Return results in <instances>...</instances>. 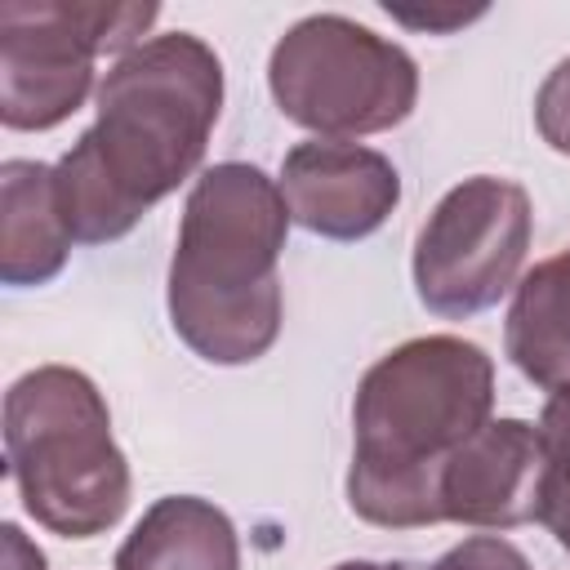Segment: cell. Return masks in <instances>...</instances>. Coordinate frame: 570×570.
Returning a JSON list of instances; mask_svg holds the SVG:
<instances>
[{
  "mask_svg": "<svg viewBox=\"0 0 570 570\" xmlns=\"http://www.w3.org/2000/svg\"><path fill=\"white\" fill-rule=\"evenodd\" d=\"M94 111L53 165L58 205L80 245L120 240L200 169L223 111V62L191 31L147 36L98 80Z\"/></svg>",
  "mask_w": 570,
  "mask_h": 570,
  "instance_id": "obj_1",
  "label": "cell"
},
{
  "mask_svg": "<svg viewBox=\"0 0 570 570\" xmlns=\"http://www.w3.org/2000/svg\"><path fill=\"white\" fill-rule=\"evenodd\" d=\"M494 361L459 334H423L383 352L356 383L347 508L383 530L441 517L445 459L490 423Z\"/></svg>",
  "mask_w": 570,
  "mask_h": 570,
  "instance_id": "obj_2",
  "label": "cell"
},
{
  "mask_svg": "<svg viewBox=\"0 0 570 570\" xmlns=\"http://www.w3.org/2000/svg\"><path fill=\"white\" fill-rule=\"evenodd\" d=\"M281 183L249 160L200 169L169 258L174 334L209 365H249L281 334V254L289 236Z\"/></svg>",
  "mask_w": 570,
  "mask_h": 570,
  "instance_id": "obj_3",
  "label": "cell"
},
{
  "mask_svg": "<svg viewBox=\"0 0 570 570\" xmlns=\"http://www.w3.org/2000/svg\"><path fill=\"white\" fill-rule=\"evenodd\" d=\"M4 463L27 517L58 539L107 534L129 508V459L85 370L36 365L9 383Z\"/></svg>",
  "mask_w": 570,
  "mask_h": 570,
  "instance_id": "obj_4",
  "label": "cell"
},
{
  "mask_svg": "<svg viewBox=\"0 0 570 570\" xmlns=\"http://www.w3.org/2000/svg\"><path fill=\"white\" fill-rule=\"evenodd\" d=\"M267 89L298 129L356 142L410 120L419 102V62L356 18L307 13L272 45Z\"/></svg>",
  "mask_w": 570,
  "mask_h": 570,
  "instance_id": "obj_5",
  "label": "cell"
},
{
  "mask_svg": "<svg viewBox=\"0 0 570 570\" xmlns=\"http://www.w3.org/2000/svg\"><path fill=\"white\" fill-rule=\"evenodd\" d=\"M160 18L156 4L125 0H4L0 4V120L40 134L85 107L94 62L125 58Z\"/></svg>",
  "mask_w": 570,
  "mask_h": 570,
  "instance_id": "obj_6",
  "label": "cell"
},
{
  "mask_svg": "<svg viewBox=\"0 0 570 570\" xmlns=\"http://www.w3.org/2000/svg\"><path fill=\"white\" fill-rule=\"evenodd\" d=\"M534 236L530 191L512 178L454 183L414 236V294L445 321L476 316L517 289Z\"/></svg>",
  "mask_w": 570,
  "mask_h": 570,
  "instance_id": "obj_7",
  "label": "cell"
},
{
  "mask_svg": "<svg viewBox=\"0 0 570 570\" xmlns=\"http://www.w3.org/2000/svg\"><path fill=\"white\" fill-rule=\"evenodd\" d=\"M276 183L289 218L325 240H365L401 205L396 165L365 142H298L285 151Z\"/></svg>",
  "mask_w": 570,
  "mask_h": 570,
  "instance_id": "obj_8",
  "label": "cell"
},
{
  "mask_svg": "<svg viewBox=\"0 0 570 570\" xmlns=\"http://www.w3.org/2000/svg\"><path fill=\"white\" fill-rule=\"evenodd\" d=\"M548 450L525 419H490L441 468V517L472 530H517L539 521Z\"/></svg>",
  "mask_w": 570,
  "mask_h": 570,
  "instance_id": "obj_9",
  "label": "cell"
},
{
  "mask_svg": "<svg viewBox=\"0 0 570 570\" xmlns=\"http://www.w3.org/2000/svg\"><path fill=\"white\" fill-rule=\"evenodd\" d=\"M71 227L58 205L53 165H0V281L13 289L49 285L71 258Z\"/></svg>",
  "mask_w": 570,
  "mask_h": 570,
  "instance_id": "obj_10",
  "label": "cell"
},
{
  "mask_svg": "<svg viewBox=\"0 0 570 570\" xmlns=\"http://www.w3.org/2000/svg\"><path fill=\"white\" fill-rule=\"evenodd\" d=\"M116 570H240V539L218 503L165 494L125 534Z\"/></svg>",
  "mask_w": 570,
  "mask_h": 570,
  "instance_id": "obj_11",
  "label": "cell"
},
{
  "mask_svg": "<svg viewBox=\"0 0 570 570\" xmlns=\"http://www.w3.org/2000/svg\"><path fill=\"white\" fill-rule=\"evenodd\" d=\"M503 347L530 383L548 392L570 383V249L534 263L517 281Z\"/></svg>",
  "mask_w": 570,
  "mask_h": 570,
  "instance_id": "obj_12",
  "label": "cell"
},
{
  "mask_svg": "<svg viewBox=\"0 0 570 570\" xmlns=\"http://www.w3.org/2000/svg\"><path fill=\"white\" fill-rule=\"evenodd\" d=\"M534 129L557 156H570V58L543 76L534 94Z\"/></svg>",
  "mask_w": 570,
  "mask_h": 570,
  "instance_id": "obj_13",
  "label": "cell"
},
{
  "mask_svg": "<svg viewBox=\"0 0 570 570\" xmlns=\"http://www.w3.org/2000/svg\"><path fill=\"white\" fill-rule=\"evenodd\" d=\"M432 570H534L525 561V552L499 534H472L463 543H454L450 552L436 557Z\"/></svg>",
  "mask_w": 570,
  "mask_h": 570,
  "instance_id": "obj_14",
  "label": "cell"
},
{
  "mask_svg": "<svg viewBox=\"0 0 570 570\" xmlns=\"http://www.w3.org/2000/svg\"><path fill=\"white\" fill-rule=\"evenodd\" d=\"M534 428H539V441L548 450V463H566L570 459V383L548 392L543 414H539Z\"/></svg>",
  "mask_w": 570,
  "mask_h": 570,
  "instance_id": "obj_15",
  "label": "cell"
},
{
  "mask_svg": "<svg viewBox=\"0 0 570 570\" xmlns=\"http://www.w3.org/2000/svg\"><path fill=\"white\" fill-rule=\"evenodd\" d=\"M539 521L552 530V539L570 552V459L548 468V485H543V508Z\"/></svg>",
  "mask_w": 570,
  "mask_h": 570,
  "instance_id": "obj_16",
  "label": "cell"
},
{
  "mask_svg": "<svg viewBox=\"0 0 570 570\" xmlns=\"http://www.w3.org/2000/svg\"><path fill=\"white\" fill-rule=\"evenodd\" d=\"M387 13H392L396 22H405V27H419V31H454V27L472 22V18H481L485 9H450V13L428 9V13H410V9H392V4H387Z\"/></svg>",
  "mask_w": 570,
  "mask_h": 570,
  "instance_id": "obj_17",
  "label": "cell"
},
{
  "mask_svg": "<svg viewBox=\"0 0 570 570\" xmlns=\"http://www.w3.org/2000/svg\"><path fill=\"white\" fill-rule=\"evenodd\" d=\"M0 543H4V570H45V552H40L13 521H4Z\"/></svg>",
  "mask_w": 570,
  "mask_h": 570,
  "instance_id": "obj_18",
  "label": "cell"
},
{
  "mask_svg": "<svg viewBox=\"0 0 570 570\" xmlns=\"http://www.w3.org/2000/svg\"><path fill=\"white\" fill-rule=\"evenodd\" d=\"M334 570H401V566H387V561H338Z\"/></svg>",
  "mask_w": 570,
  "mask_h": 570,
  "instance_id": "obj_19",
  "label": "cell"
}]
</instances>
